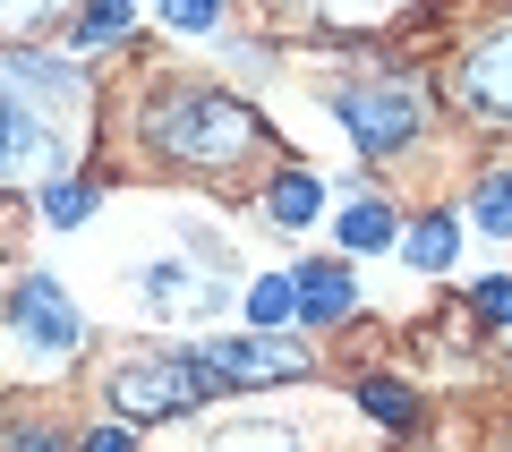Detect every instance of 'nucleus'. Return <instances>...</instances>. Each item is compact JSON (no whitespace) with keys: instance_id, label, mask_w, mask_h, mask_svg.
Returning a JSON list of instances; mask_svg holds the SVG:
<instances>
[{"instance_id":"nucleus-1","label":"nucleus","mask_w":512,"mask_h":452,"mask_svg":"<svg viewBox=\"0 0 512 452\" xmlns=\"http://www.w3.org/2000/svg\"><path fill=\"white\" fill-rule=\"evenodd\" d=\"M146 137L180 163H239L256 145V120L231 103V94H163L146 111Z\"/></svg>"},{"instance_id":"nucleus-2","label":"nucleus","mask_w":512,"mask_h":452,"mask_svg":"<svg viewBox=\"0 0 512 452\" xmlns=\"http://www.w3.org/2000/svg\"><path fill=\"white\" fill-rule=\"evenodd\" d=\"M214 393V376L197 367V350H180V359H128V367H111V410H128V418H180V410H197V401Z\"/></svg>"},{"instance_id":"nucleus-3","label":"nucleus","mask_w":512,"mask_h":452,"mask_svg":"<svg viewBox=\"0 0 512 452\" xmlns=\"http://www.w3.org/2000/svg\"><path fill=\"white\" fill-rule=\"evenodd\" d=\"M333 111H342L350 145H367V154H402L419 137V94L410 86H342Z\"/></svg>"},{"instance_id":"nucleus-4","label":"nucleus","mask_w":512,"mask_h":452,"mask_svg":"<svg viewBox=\"0 0 512 452\" xmlns=\"http://www.w3.org/2000/svg\"><path fill=\"white\" fill-rule=\"evenodd\" d=\"M197 367L214 384H282V376H308V350L274 342V333H248V342H197Z\"/></svg>"},{"instance_id":"nucleus-5","label":"nucleus","mask_w":512,"mask_h":452,"mask_svg":"<svg viewBox=\"0 0 512 452\" xmlns=\"http://www.w3.org/2000/svg\"><path fill=\"white\" fill-rule=\"evenodd\" d=\"M9 316H18L26 350H43V359H69V350L86 342V325H77V308L60 299V282H52V273H26V282H18V299H9Z\"/></svg>"},{"instance_id":"nucleus-6","label":"nucleus","mask_w":512,"mask_h":452,"mask_svg":"<svg viewBox=\"0 0 512 452\" xmlns=\"http://www.w3.org/2000/svg\"><path fill=\"white\" fill-rule=\"evenodd\" d=\"M137 299H146L154 316H222V308H231V282L171 256V265H146V273H137Z\"/></svg>"},{"instance_id":"nucleus-7","label":"nucleus","mask_w":512,"mask_h":452,"mask_svg":"<svg viewBox=\"0 0 512 452\" xmlns=\"http://www.w3.org/2000/svg\"><path fill=\"white\" fill-rule=\"evenodd\" d=\"M461 103H470L478 120H495V128L512 120V26H495V35L461 60Z\"/></svg>"},{"instance_id":"nucleus-8","label":"nucleus","mask_w":512,"mask_h":452,"mask_svg":"<svg viewBox=\"0 0 512 452\" xmlns=\"http://www.w3.org/2000/svg\"><path fill=\"white\" fill-rule=\"evenodd\" d=\"M52 163H60V137H52V128H43L9 86H0V180H26V171L43 180Z\"/></svg>"},{"instance_id":"nucleus-9","label":"nucleus","mask_w":512,"mask_h":452,"mask_svg":"<svg viewBox=\"0 0 512 452\" xmlns=\"http://www.w3.org/2000/svg\"><path fill=\"white\" fill-rule=\"evenodd\" d=\"M291 290H299V316H308V325H342L350 299H359L342 265H308V273H291Z\"/></svg>"},{"instance_id":"nucleus-10","label":"nucleus","mask_w":512,"mask_h":452,"mask_svg":"<svg viewBox=\"0 0 512 452\" xmlns=\"http://www.w3.org/2000/svg\"><path fill=\"white\" fill-rule=\"evenodd\" d=\"M265 205H274V222H282V231H308V222L325 214V180H316V171H282Z\"/></svg>"},{"instance_id":"nucleus-11","label":"nucleus","mask_w":512,"mask_h":452,"mask_svg":"<svg viewBox=\"0 0 512 452\" xmlns=\"http://www.w3.org/2000/svg\"><path fill=\"white\" fill-rule=\"evenodd\" d=\"M453 256H461V222L436 205V214L410 231V265H419V273H453Z\"/></svg>"},{"instance_id":"nucleus-12","label":"nucleus","mask_w":512,"mask_h":452,"mask_svg":"<svg viewBox=\"0 0 512 452\" xmlns=\"http://www.w3.org/2000/svg\"><path fill=\"white\" fill-rule=\"evenodd\" d=\"M9 77H18L26 94H52V103H86V77H77L69 60H9Z\"/></svg>"},{"instance_id":"nucleus-13","label":"nucleus","mask_w":512,"mask_h":452,"mask_svg":"<svg viewBox=\"0 0 512 452\" xmlns=\"http://www.w3.org/2000/svg\"><path fill=\"white\" fill-rule=\"evenodd\" d=\"M359 410H367V418H384V427H410V418H419V401H410V384L367 376V384H359Z\"/></svg>"},{"instance_id":"nucleus-14","label":"nucleus","mask_w":512,"mask_h":452,"mask_svg":"<svg viewBox=\"0 0 512 452\" xmlns=\"http://www.w3.org/2000/svg\"><path fill=\"white\" fill-rule=\"evenodd\" d=\"M384 239H393V205L384 197H367V205L342 214V248H384Z\"/></svg>"},{"instance_id":"nucleus-15","label":"nucleus","mask_w":512,"mask_h":452,"mask_svg":"<svg viewBox=\"0 0 512 452\" xmlns=\"http://www.w3.org/2000/svg\"><path fill=\"white\" fill-rule=\"evenodd\" d=\"M248 316H256V325H282V316H299V290H291V273H265V282L248 290Z\"/></svg>"},{"instance_id":"nucleus-16","label":"nucleus","mask_w":512,"mask_h":452,"mask_svg":"<svg viewBox=\"0 0 512 452\" xmlns=\"http://www.w3.org/2000/svg\"><path fill=\"white\" fill-rule=\"evenodd\" d=\"M214 452H308L291 427H231V435H214Z\"/></svg>"},{"instance_id":"nucleus-17","label":"nucleus","mask_w":512,"mask_h":452,"mask_svg":"<svg viewBox=\"0 0 512 452\" xmlns=\"http://www.w3.org/2000/svg\"><path fill=\"white\" fill-rule=\"evenodd\" d=\"M478 231H495V239H512V171H495V180L478 188Z\"/></svg>"},{"instance_id":"nucleus-18","label":"nucleus","mask_w":512,"mask_h":452,"mask_svg":"<svg viewBox=\"0 0 512 452\" xmlns=\"http://www.w3.org/2000/svg\"><path fill=\"white\" fill-rule=\"evenodd\" d=\"M86 205H94L86 188H52V197H43V214H52L60 231H77V222H86Z\"/></svg>"},{"instance_id":"nucleus-19","label":"nucleus","mask_w":512,"mask_h":452,"mask_svg":"<svg viewBox=\"0 0 512 452\" xmlns=\"http://www.w3.org/2000/svg\"><path fill=\"white\" fill-rule=\"evenodd\" d=\"M171 26H180V35H214L222 26V9H205V0H180V9H163Z\"/></svg>"},{"instance_id":"nucleus-20","label":"nucleus","mask_w":512,"mask_h":452,"mask_svg":"<svg viewBox=\"0 0 512 452\" xmlns=\"http://www.w3.org/2000/svg\"><path fill=\"white\" fill-rule=\"evenodd\" d=\"M478 316H495V325H504V316H512V282H478Z\"/></svg>"},{"instance_id":"nucleus-21","label":"nucleus","mask_w":512,"mask_h":452,"mask_svg":"<svg viewBox=\"0 0 512 452\" xmlns=\"http://www.w3.org/2000/svg\"><path fill=\"white\" fill-rule=\"evenodd\" d=\"M77 452H137V435H128V427H94Z\"/></svg>"},{"instance_id":"nucleus-22","label":"nucleus","mask_w":512,"mask_h":452,"mask_svg":"<svg viewBox=\"0 0 512 452\" xmlns=\"http://www.w3.org/2000/svg\"><path fill=\"white\" fill-rule=\"evenodd\" d=\"M86 35L103 43V35H128V9H86Z\"/></svg>"},{"instance_id":"nucleus-23","label":"nucleus","mask_w":512,"mask_h":452,"mask_svg":"<svg viewBox=\"0 0 512 452\" xmlns=\"http://www.w3.org/2000/svg\"><path fill=\"white\" fill-rule=\"evenodd\" d=\"M9 444H18V452H60L52 435H43V427H18V435H9Z\"/></svg>"}]
</instances>
